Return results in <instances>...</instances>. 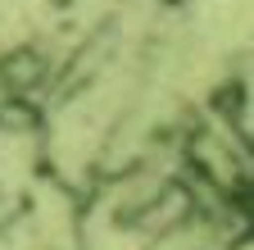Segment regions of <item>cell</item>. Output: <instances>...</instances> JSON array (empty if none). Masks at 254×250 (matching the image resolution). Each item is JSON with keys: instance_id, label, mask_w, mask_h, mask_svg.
<instances>
[{"instance_id": "obj_1", "label": "cell", "mask_w": 254, "mask_h": 250, "mask_svg": "<svg viewBox=\"0 0 254 250\" xmlns=\"http://www.w3.org/2000/svg\"><path fill=\"white\" fill-rule=\"evenodd\" d=\"M50 82V55L41 46H9V55H0V86L9 100H32Z\"/></svg>"}]
</instances>
